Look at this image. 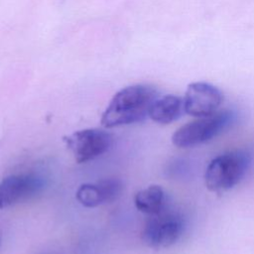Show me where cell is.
I'll list each match as a JSON object with an SVG mask.
<instances>
[{
    "label": "cell",
    "mask_w": 254,
    "mask_h": 254,
    "mask_svg": "<svg viewBox=\"0 0 254 254\" xmlns=\"http://www.w3.org/2000/svg\"><path fill=\"white\" fill-rule=\"evenodd\" d=\"M159 97L156 87L134 84L119 90L110 100L101 116V125L113 128L145 120L151 106Z\"/></svg>",
    "instance_id": "obj_1"
},
{
    "label": "cell",
    "mask_w": 254,
    "mask_h": 254,
    "mask_svg": "<svg viewBox=\"0 0 254 254\" xmlns=\"http://www.w3.org/2000/svg\"><path fill=\"white\" fill-rule=\"evenodd\" d=\"M0 244H1V233H0Z\"/></svg>",
    "instance_id": "obj_11"
},
{
    "label": "cell",
    "mask_w": 254,
    "mask_h": 254,
    "mask_svg": "<svg viewBox=\"0 0 254 254\" xmlns=\"http://www.w3.org/2000/svg\"><path fill=\"white\" fill-rule=\"evenodd\" d=\"M250 162L249 154L244 151H232L215 157L204 173L206 188L214 192L232 189L245 176Z\"/></svg>",
    "instance_id": "obj_2"
},
{
    "label": "cell",
    "mask_w": 254,
    "mask_h": 254,
    "mask_svg": "<svg viewBox=\"0 0 254 254\" xmlns=\"http://www.w3.org/2000/svg\"><path fill=\"white\" fill-rule=\"evenodd\" d=\"M185 112L184 98L168 94L158 97L151 106L149 117L160 124H170L178 120Z\"/></svg>",
    "instance_id": "obj_9"
},
{
    "label": "cell",
    "mask_w": 254,
    "mask_h": 254,
    "mask_svg": "<svg viewBox=\"0 0 254 254\" xmlns=\"http://www.w3.org/2000/svg\"><path fill=\"white\" fill-rule=\"evenodd\" d=\"M63 140L78 164L104 154L112 144L111 134L97 128L78 130L64 136Z\"/></svg>",
    "instance_id": "obj_5"
},
{
    "label": "cell",
    "mask_w": 254,
    "mask_h": 254,
    "mask_svg": "<svg viewBox=\"0 0 254 254\" xmlns=\"http://www.w3.org/2000/svg\"><path fill=\"white\" fill-rule=\"evenodd\" d=\"M185 228L183 217L174 211L162 210L151 215L143 232V242L152 248H167L175 244L182 236Z\"/></svg>",
    "instance_id": "obj_4"
},
{
    "label": "cell",
    "mask_w": 254,
    "mask_h": 254,
    "mask_svg": "<svg viewBox=\"0 0 254 254\" xmlns=\"http://www.w3.org/2000/svg\"><path fill=\"white\" fill-rule=\"evenodd\" d=\"M223 94L215 85L196 81L189 84L185 96V112L193 117H205L215 112L221 105Z\"/></svg>",
    "instance_id": "obj_7"
},
{
    "label": "cell",
    "mask_w": 254,
    "mask_h": 254,
    "mask_svg": "<svg viewBox=\"0 0 254 254\" xmlns=\"http://www.w3.org/2000/svg\"><path fill=\"white\" fill-rule=\"evenodd\" d=\"M122 190L123 184L119 179L108 178L96 183L81 185L76 190L75 197L83 206L95 207L116 200Z\"/></svg>",
    "instance_id": "obj_8"
},
{
    "label": "cell",
    "mask_w": 254,
    "mask_h": 254,
    "mask_svg": "<svg viewBox=\"0 0 254 254\" xmlns=\"http://www.w3.org/2000/svg\"><path fill=\"white\" fill-rule=\"evenodd\" d=\"M233 121L228 110L217 111L209 116L199 117L181 126L172 136V142L179 148H190L205 143L226 129Z\"/></svg>",
    "instance_id": "obj_3"
},
{
    "label": "cell",
    "mask_w": 254,
    "mask_h": 254,
    "mask_svg": "<svg viewBox=\"0 0 254 254\" xmlns=\"http://www.w3.org/2000/svg\"><path fill=\"white\" fill-rule=\"evenodd\" d=\"M165 191L157 185L149 186L148 188L139 190L134 197L136 208L148 215H154L161 212L165 207Z\"/></svg>",
    "instance_id": "obj_10"
},
{
    "label": "cell",
    "mask_w": 254,
    "mask_h": 254,
    "mask_svg": "<svg viewBox=\"0 0 254 254\" xmlns=\"http://www.w3.org/2000/svg\"><path fill=\"white\" fill-rule=\"evenodd\" d=\"M45 180L33 173L6 177L0 182V209L36 196L45 188Z\"/></svg>",
    "instance_id": "obj_6"
}]
</instances>
